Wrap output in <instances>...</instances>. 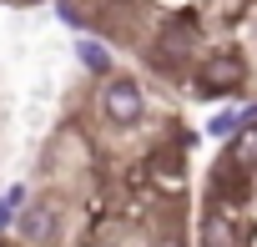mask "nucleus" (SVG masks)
<instances>
[{
  "label": "nucleus",
  "mask_w": 257,
  "mask_h": 247,
  "mask_svg": "<svg viewBox=\"0 0 257 247\" xmlns=\"http://www.w3.org/2000/svg\"><path fill=\"white\" fill-rule=\"evenodd\" d=\"M142 106H147V96H142V86H137L132 76H111V81H106L101 111H106L111 127H132V121L142 116Z\"/></svg>",
  "instance_id": "nucleus-1"
},
{
  "label": "nucleus",
  "mask_w": 257,
  "mask_h": 247,
  "mask_svg": "<svg viewBox=\"0 0 257 247\" xmlns=\"http://www.w3.org/2000/svg\"><path fill=\"white\" fill-rule=\"evenodd\" d=\"M247 81V61L237 51H212L202 66V96H232Z\"/></svg>",
  "instance_id": "nucleus-2"
},
{
  "label": "nucleus",
  "mask_w": 257,
  "mask_h": 247,
  "mask_svg": "<svg viewBox=\"0 0 257 247\" xmlns=\"http://www.w3.org/2000/svg\"><path fill=\"white\" fill-rule=\"evenodd\" d=\"M21 232L31 237V242H51V232H56V212H51V202H31V207H21Z\"/></svg>",
  "instance_id": "nucleus-3"
},
{
  "label": "nucleus",
  "mask_w": 257,
  "mask_h": 247,
  "mask_svg": "<svg viewBox=\"0 0 257 247\" xmlns=\"http://www.w3.org/2000/svg\"><path fill=\"white\" fill-rule=\"evenodd\" d=\"M202 242H207V247H237V227H232V217H227V212H207V222H202Z\"/></svg>",
  "instance_id": "nucleus-4"
},
{
  "label": "nucleus",
  "mask_w": 257,
  "mask_h": 247,
  "mask_svg": "<svg viewBox=\"0 0 257 247\" xmlns=\"http://www.w3.org/2000/svg\"><path fill=\"white\" fill-rule=\"evenodd\" d=\"M76 56H81V66H86L91 76H111V51H106L101 41H81Z\"/></svg>",
  "instance_id": "nucleus-5"
},
{
  "label": "nucleus",
  "mask_w": 257,
  "mask_h": 247,
  "mask_svg": "<svg viewBox=\"0 0 257 247\" xmlns=\"http://www.w3.org/2000/svg\"><path fill=\"white\" fill-rule=\"evenodd\" d=\"M21 207H26V187H11V192H0V232H6V227L21 217Z\"/></svg>",
  "instance_id": "nucleus-6"
},
{
  "label": "nucleus",
  "mask_w": 257,
  "mask_h": 247,
  "mask_svg": "<svg viewBox=\"0 0 257 247\" xmlns=\"http://www.w3.org/2000/svg\"><path fill=\"white\" fill-rule=\"evenodd\" d=\"M237 127H242V116H217L212 121V137H232Z\"/></svg>",
  "instance_id": "nucleus-7"
},
{
  "label": "nucleus",
  "mask_w": 257,
  "mask_h": 247,
  "mask_svg": "<svg viewBox=\"0 0 257 247\" xmlns=\"http://www.w3.org/2000/svg\"><path fill=\"white\" fill-rule=\"evenodd\" d=\"M162 247H182V242H177V237H172V242H167V237H162Z\"/></svg>",
  "instance_id": "nucleus-8"
},
{
  "label": "nucleus",
  "mask_w": 257,
  "mask_h": 247,
  "mask_svg": "<svg viewBox=\"0 0 257 247\" xmlns=\"http://www.w3.org/2000/svg\"><path fill=\"white\" fill-rule=\"evenodd\" d=\"M21 6H36V0H21Z\"/></svg>",
  "instance_id": "nucleus-9"
}]
</instances>
